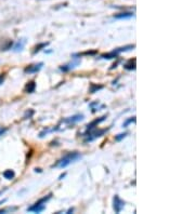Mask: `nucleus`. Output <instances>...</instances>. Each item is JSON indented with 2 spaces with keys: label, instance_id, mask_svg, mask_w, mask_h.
Masks as SVG:
<instances>
[{
  "label": "nucleus",
  "instance_id": "obj_19",
  "mask_svg": "<svg viewBox=\"0 0 195 214\" xmlns=\"http://www.w3.org/2000/svg\"><path fill=\"white\" fill-rule=\"evenodd\" d=\"M132 122H136V117H132V118H130V119H128V120H126L125 122L122 123V128H127V126H129L130 123H132Z\"/></svg>",
  "mask_w": 195,
  "mask_h": 214
},
{
  "label": "nucleus",
  "instance_id": "obj_23",
  "mask_svg": "<svg viewBox=\"0 0 195 214\" xmlns=\"http://www.w3.org/2000/svg\"><path fill=\"white\" fill-rule=\"evenodd\" d=\"M33 114H34V111H33V110H31V113H29V114H28V111H27L26 114H25V118H26L27 116H28V117H31V116L33 115Z\"/></svg>",
  "mask_w": 195,
  "mask_h": 214
},
{
  "label": "nucleus",
  "instance_id": "obj_5",
  "mask_svg": "<svg viewBox=\"0 0 195 214\" xmlns=\"http://www.w3.org/2000/svg\"><path fill=\"white\" fill-rule=\"evenodd\" d=\"M85 118L84 115H81V114H78V115H74L72 117H68V118L64 119V120H62V122L64 123H68V124H73V123H76V122H79V121H82Z\"/></svg>",
  "mask_w": 195,
  "mask_h": 214
},
{
  "label": "nucleus",
  "instance_id": "obj_20",
  "mask_svg": "<svg viewBox=\"0 0 195 214\" xmlns=\"http://www.w3.org/2000/svg\"><path fill=\"white\" fill-rule=\"evenodd\" d=\"M127 134H128V133H120V134H118V135H116V136H115V140H116V141H117V142L122 141V138H126Z\"/></svg>",
  "mask_w": 195,
  "mask_h": 214
},
{
  "label": "nucleus",
  "instance_id": "obj_11",
  "mask_svg": "<svg viewBox=\"0 0 195 214\" xmlns=\"http://www.w3.org/2000/svg\"><path fill=\"white\" fill-rule=\"evenodd\" d=\"M78 64H79V62H76V63H69V64H67V65L61 66V67H60V70H62V72H68V70H71V69L75 68Z\"/></svg>",
  "mask_w": 195,
  "mask_h": 214
},
{
  "label": "nucleus",
  "instance_id": "obj_13",
  "mask_svg": "<svg viewBox=\"0 0 195 214\" xmlns=\"http://www.w3.org/2000/svg\"><path fill=\"white\" fill-rule=\"evenodd\" d=\"M117 56H118V53L115 52V51H112L110 53L101 55V58H104V60H112V58H117Z\"/></svg>",
  "mask_w": 195,
  "mask_h": 214
},
{
  "label": "nucleus",
  "instance_id": "obj_16",
  "mask_svg": "<svg viewBox=\"0 0 195 214\" xmlns=\"http://www.w3.org/2000/svg\"><path fill=\"white\" fill-rule=\"evenodd\" d=\"M48 44H49V42H42V43H39L38 46L35 47V50H34V52H33V55H35L36 53H38L40 50L43 49V48H46Z\"/></svg>",
  "mask_w": 195,
  "mask_h": 214
},
{
  "label": "nucleus",
  "instance_id": "obj_17",
  "mask_svg": "<svg viewBox=\"0 0 195 214\" xmlns=\"http://www.w3.org/2000/svg\"><path fill=\"white\" fill-rule=\"evenodd\" d=\"M101 89H103V85H98V84L91 83L90 88H89V92L90 93H96V92H98Z\"/></svg>",
  "mask_w": 195,
  "mask_h": 214
},
{
  "label": "nucleus",
  "instance_id": "obj_24",
  "mask_svg": "<svg viewBox=\"0 0 195 214\" xmlns=\"http://www.w3.org/2000/svg\"><path fill=\"white\" fill-rule=\"evenodd\" d=\"M73 211H74V209H69V210L68 211H67V213H71V212H73Z\"/></svg>",
  "mask_w": 195,
  "mask_h": 214
},
{
  "label": "nucleus",
  "instance_id": "obj_15",
  "mask_svg": "<svg viewBox=\"0 0 195 214\" xmlns=\"http://www.w3.org/2000/svg\"><path fill=\"white\" fill-rule=\"evenodd\" d=\"M2 175H3V177L4 179H7V180H12V179H14L15 173H14V171H12V170H6Z\"/></svg>",
  "mask_w": 195,
  "mask_h": 214
},
{
  "label": "nucleus",
  "instance_id": "obj_6",
  "mask_svg": "<svg viewBox=\"0 0 195 214\" xmlns=\"http://www.w3.org/2000/svg\"><path fill=\"white\" fill-rule=\"evenodd\" d=\"M42 66H43V63L40 62L38 64H35V65H31L26 67V68L24 69V73L26 74H35V73H38L39 70L42 68Z\"/></svg>",
  "mask_w": 195,
  "mask_h": 214
},
{
  "label": "nucleus",
  "instance_id": "obj_14",
  "mask_svg": "<svg viewBox=\"0 0 195 214\" xmlns=\"http://www.w3.org/2000/svg\"><path fill=\"white\" fill-rule=\"evenodd\" d=\"M136 48L134 44H129V46H126V47H122V48H118V49L114 50L115 52H117V53H120V52H126V51H130V50H133Z\"/></svg>",
  "mask_w": 195,
  "mask_h": 214
},
{
  "label": "nucleus",
  "instance_id": "obj_7",
  "mask_svg": "<svg viewBox=\"0 0 195 214\" xmlns=\"http://www.w3.org/2000/svg\"><path fill=\"white\" fill-rule=\"evenodd\" d=\"M105 118H106V116H102V117H100V118L96 119V120H93L92 122H90L87 126V131L86 132H88V131H91L93 130V129H96V126H98V124H100V123L102 122V121H104L105 120Z\"/></svg>",
  "mask_w": 195,
  "mask_h": 214
},
{
  "label": "nucleus",
  "instance_id": "obj_2",
  "mask_svg": "<svg viewBox=\"0 0 195 214\" xmlns=\"http://www.w3.org/2000/svg\"><path fill=\"white\" fill-rule=\"evenodd\" d=\"M51 196L52 195L50 194V195H48L47 197L41 198L40 200H38L37 202L35 203L34 206H29V208L27 209V211H28V212H35V213H40V212H42V211L46 209V202L51 198Z\"/></svg>",
  "mask_w": 195,
  "mask_h": 214
},
{
  "label": "nucleus",
  "instance_id": "obj_4",
  "mask_svg": "<svg viewBox=\"0 0 195 214\" xmlns=\"http://www.w3.org/2000/svg\"><path fill=\"white\" fill-rule=\"evenodd\" d=\"M124 206H125V201H122V199L116 195L113 198V208H114V211L116 213H120L122 210L124 209Z\"/></svg>",
  "mask_w": 195,
  "mask_h": 214
},
{
  "label": "nucleus",
  "instance_id": "obj_1",
  "mask_svg": "<svg viewBox=\"0 0 195 214\" xmlns=\"http://www.w3.org/2000/svg\"><path fill=\"white\" fill-rule=\"evenodd\" d=\"M78 159H81V155L77 151H73V153H68L67 155H65L63 158H61L60 160L57 161V163L55 165V167L57 168L64 169L66 168L68 165H71L72 162H75Z\"/></svg>",
  "mask_w": 195,
  "mask_h": 214
},
{
  "label": "nucleus",
  "instance_id": "obj_22",
  "mask_svg": "<svg viewBox=\"0 0 195 214\" xmlns=\"http://www.w3.org/2000/svg\"><path fill=\"white\" fill-rule=\"evenodd\" d=\"M7 132V129H0V136Z\"/></svg>",
  "mask_w": 195,
  "mask_h": 214
},
{
  "label": "nucleus",
  "instance_id": "obj_25",
  "mask_svg": "<svg viewBox=\"0 0 195 214\" xmlns=\"http://www.w3.org/2000/svg\"><path fill=\"white\" fill-rule=\"evenodd\" d=\"M6 201H7V199H4V200H2V201H0V204H1V203H4Z\"/></svg>",
  "mask_w": 195,
  "mask_h": 214
},
{
  "label": "nucleus",
  "instance_id": "obj_18",
  "mask_svg": "<svg viewBox=\"0 0 195 214\" xmlns=\"http://www.w3.org/2000/svg\"><path fill=\"white\" fill-rule=\"evenodd\" d=\"M96 53V51H86L82 53H77L74 54V56H84V55H94Z\"/></svg>",
  "mask_w": 195,
  "mask_h": 214
},
{
  "label": "nucleus",
  "instance_id": "obj_3",
  "mask_svg": "<svg viewBox=\"0 0 195 214\" xmlns=\"http://www.w3.org/2000/svg\"><path fill=\"white\" fill-rule=\"evenodd\" d=\"M107 130L108 129H103V130H91V131H88V132H86L85 133V143H88V142H92L93 140H96V138H100V136H102L104 133H106Z\"/></svg>",
  "mask_w": 195,
  "mask_h": 214
},
{
  "label": "nucleus",
  "instance_id": "obj_12",
  "mask_svg": "<svg viewBox=\"0 0 195 214\" xmlns=\"http://www.w3.org/2000/svg\"><path fill=\"white\" fill-rule=\"evenodd\" d=\"M35 89H36V83H35V81H29V82L25 85V92H26V93H33V92L35 91Z\"/></svg>",
  "mask_w": 195,
  "mask_h": 214
},
{
  "label": "nucleus",
  "instance_id": "obj_21",
  "mask_svg": "<svg viewBox=\"0 0 195 214\" xmlns=\"http://www.w3.org/2000/svg\"><path fill=\"white\" fill-rule=\"evenodd\" d=\"M4 81V75H0V84H2Z\"/></svg>",
  "mask_w": 195,
  "mask_h": 214
},
{
  "label": "nucleus",
  "instance_id": "obj_10",
  "mask_svg": "<svg viewBox=\"0 0 195 214\" xmlns=\"http://www.w3.org/2000/svg\"><path fill=\"white\" fill-rule=\"evenodd\" d=\"M136 58L133 60H129V61L124 64V67L127 69V70H134L136 69Z\"/></svg>",
  "mask_w": 195,
  "mask_h": 214
},
{
  "label": "nucleus",
  "instance_id": "obj_9",
  "mask_svg": "<svg viewBox=\"0 0 195 214\" xmlns=\"http://www.w3.org/2000/svg\"><path fill=\"white\" fill-rule=\"evenodd\" d=\"M133 13L132 12H122V13H118L114 15V19H130V17H133Z\"/></svg>",
  "mask_w": 195,
  "mask_h": 214
},
{
  "label": "nucleus",
  "instance_id": "obj_8",
  "mask_svg": "<svg viewBox=\"0 0 195 214\" xmlns=\"http://www.w3.org/2000/svg\"><path fill=\"white\" fill-rule=\"evenodd\" d=\"M25 43H26V40L25 39H20L19 41L15 43V46L13 47V51L14 52H21L22 50L24 49V46H25Z\"/></svg>",
  "mask_w": 195,
  "mask_h": 214
},
{
  "label": "nucleus",
  "instance_id": "obj_26",
  "mask_svg": "<svg viewBox=\"0 0 195 214\" xmlns=\"http://www.w3.org/2000/svg\"><path fill=\"white\" fill-rule=\"evenodd\" d=\"M64 176H65V174H63V175H61V176H60V180H62V179H63Z\"/></svg>",
  "mask_w": 195,
  "mask_h": 214
}]
</instances>
